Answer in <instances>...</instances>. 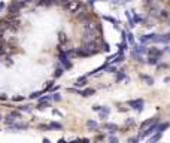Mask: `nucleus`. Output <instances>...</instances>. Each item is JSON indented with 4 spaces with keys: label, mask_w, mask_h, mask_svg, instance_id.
Masks as SVG:
<instances>
[{
    "label": "nucleus",
    "mask_w": 170,
    "mask_h": 143,
    "mask_svg": "<svg viewBox=\"0 0 170 143\" xmlns=\"http://www.w3.org/2000/svg\"><path fill=\"white\" fill-rule=\"evenodd\" d=\"M84 6H82V3L79 2V0H70V2L64 6V9L67 12H70V14H76L78 11H81Z\"/></svg>",
    "instance_id": "obj_1"
},
{
    "label": "nucleus",
    "mask_w": 170,
    "mask_h": 143,
    "mask_svg": "<svg viewBox=\"0 0 170 143\" xmlns=\"http://www.w3.org/2000/svg\"><path fill=\"white\" fill-rule=\"evenodd\" d=\"M60 61H61L63 69H64V70H69V69H72V63L69 61V57L66 55L64 52H61V55H60Z\"/></svg>",
    "instance_id": "obj_2"
},
{
    "label": "nucleus",
    "mask_w": 170,
    "mask_h": 143,
    "mask_svg": "<svg viewBox=\"0 0 170 143\" xmlns=\"http://www.w3.org/2000/svg\"><path fill=\"white\" fill-rule=\"evenodd\" d=\"M97 30H98V25L94 21L85 22V25H84V31H96L97 33Z\"/></svg>",
    "instance_id": "obj_3"
},
{
    "label": "nucleus",
    "mask_w": 170,
    "mask_h": 143,
    "mask_svg": "<svg viewBox=\"0 0 170 143\" xmlns=\"http://www.w3.org/2000/svg\"><path fill=\"white\" fill-rule=\"evenodd\" d=\"M146 54H148V57L158 58V57H161V54H163V51L158 49V48H149V49L146 51Z\"/></svg>",
    "instance_id": "obj_4"
},
{
    "label": "nucleus",
    "mask_w": 170,
    "mask_h": 143,
    "mask_svg": "<svg viewBox=\"0 0 170 143\" xmlns=\"http://www.w3.org/2000/svg\"><path fill=\"white\" fill-rule=\"evenodd\" d=\"M130 104L133 106V109H136L137 112L143 110V100H133V101H130Z\"/></svg>",
    "instance_id": "obj_5"
},
{
    "label": "nucleus",
    "mask_w": 170,
    "mask_h": 143,
    "mask_svg": "<svg viewBox=\"0 0 170 143\" xmlns=\"http://www.w3.org/2000/svg\"><path fill=\"white\" fill-rule=\"evenodd\" d=\"M109 112H111V109H109V107L102 106V107H100V110H98V115H100V118H106V116L109 115Z\"/></svg>",
    "instance_id": "obj_6"
},
{
    "label": "nucleus",
    "mask_w": 170,
    "mask_h": 143,
    "mask_svg": "<svg viewBox=\"0 0 170 143\" xmlns=\"http://www.w3.org/2000/svg\"><path fill=\"white\" fill-rule=\"evenodd\" d=\"M155 39V34H146V36H142V43H149V42H154Z\"/></svg>",
    "instance_id": "obj_7"
},
{
    "label": "nucleus",
    "mask_w": 170,
    "mask_h": 143,
    "mask_svg": "<svg viewBox=\"0 0 170 143\" xmlns=\"http://www.w3.org/2000/svg\"><path fill=\"white\" fill-rule=\"evenodd\" d=\"M158 128V124H154V125H151V127L143 133V137H146V136H151V134H154V131Z\"/></svg>",
    "instance_id": "obj_8"
},
{
    "label": "nucleus",
    "mask_w": 170,
    "mask_h": 143,
    "mask_svg": "<svg viewBox=\"0 0 170 143\" xmlns=\"http://www.w3.org/2000/svg\"><path fill=\"white\" fill-rule=\"evenodd\" d=\"M94 93H96V89H93V88H87V89H84V91H79V94L82 97H89V95H93Z\"/></svg>",
    "instance_id": "obj_9"
},
{
    "label": "nucleus",
    "mask_w": 170,
    "mask_h": 143,
    "mask_svg": "<svg viewBox=\"0 0 170 143\" xmlns=\"http://www.w3.org/2000/svg\"><path fill=\"white\" fill-rule=\"evenodd\" d=\"M9 128L11 130H25L27 125L25 124H12V125H9Z\"/></svg>",
    "instance_id": "obj_10"
},
{
    "label": "nucleus",
    "mask_w": 170,
    "mask_h": 143,
    "mask_svg": "<svg viewBox=\"0 0 170 143\" xmlns=\"http://www.w3.org/2000/svg\"><path fill=\"white\" fill-rule=\"evenodd\" d=\"M85 84H87V76H81V78L76 80V82H75L76 86H84Z\"/></svg>",
    "instance_id": "obj_11"
},
{
    "label": "nucleus",
    "mask_w": 170,
    "mask_h": 143,
    "mask_svg": "<svg viewBox=\"0 0 170 143\" xmlns=\"http://www.w3.org/2000/svg\"><path fill=\"white\" fill-rule=\"evenodd\" d=\"M87 127L89 128V130H96L98 125H97V122L96 121H93V119H89V121H87Z\"/></svg>",
    "instance_id": "obj_12"
},
{
    "label": "nucleus",
    "mask_w": 170,
    "mask_h": 143,
    "mask_svg": "<svg viewBox=\"0 0 170 143\" xmlns=\"http://www.w3.org/2000/svg\"><path fill=\"white\" fill-rule=\"evenodd\" d=\"M104 128H106V130H111V133L118 131V127H116L115 124H104Z\"/></svg>",
    "instance_id": "obj_13"
},
{
    "label": "nucleus",
    "mask_w": 170,
    "mask_h": 143,
    "mask_svg": "<svg viewBox=\"0 0 170 143\" xmlns=\"http://www.w3.org/2000/svg\"><path fill=\"white\" fill-rule=\"evenodd\" d=\"M142 79L145 80V82H148V85H152L154 84V79H152L151 76H146V75H142Z\"/></svg>",
    "instance_id": "obj_14"
},
{
    "label": "nucleus",
    "mask_w": 170,
    "mask_h": 143,
    "mask_svg": "<svg viewBox=\"0 0 170 143\" xmlns=\"http://www.w3.org/2000/svg\"><path fill=\"white\" fill-rule=\"evenodd\" d=\"M49 128H55V130H61L63 127H61V124H58V122H51V124H49Z\"/></svg>",
    "instance_id": "obj_15"
},
{
    "label": "nucleus",
    "mask_w": 170,
    "mask_h": 143,
    "mask_svg": "<svg viewBox=\"0 0 170 143\" xmlns=\"http://www.w3.org/2000/svg\"><path fill=\"white\" fill-rule=\"evenodd\" d=\"M122 79H125V73H122V70H119L118 76H116V80H122Z\"/></svg>",
    "instance_id": "obj_16"
},
{
    "label": "nucleus",
    "mask_w": 170,
    "mask_h": 143,
    "mask_svg": "<svg viewBox=\"0 0 170 143\" xmlns=\"http://www.w3.org/2000/svg\"><path fill=\"white\" fill-rule=\"evenodd\" d=\"M63 73H64V69H61V67H58L57 70H55V76L58 78V76H61Z\"/></svg>",
    "instance_id": "obj_17"
},
{
    "label": "nucleus",
    "mask_w": 170,
    "mask_h": 143,
    "mask_svg": "<svg viewBox=\"0 0 170 143\" xmlns=\"http://www.w3.org/2000/svg\"><path fill=\"white\" fill-rule=\"evenodd\" d=\"M151 124H152V119H148V121H145V122H143V124L140 125V128L143 130L145 127H148V125H151Z\"/></svg>",
    "instance_id": "obj_18"
},
{
    "label": "nucleus",
    "mask_w": 170,
    "mask_h": 143,
    "mask_svg": "<svg viewBox=\"0 0 170 143\" xmlns=\"http://www.w3.org/2000/svg\"><path fill=\"white\" fill-rule=\"evenodd\" d=\"M157 61H158V58H154V57H149V60H148L149 64H157Z\"/></svg>",
    "instance_id": "obj_19"
},
{
    "label": "nucleus",
    "mask_w": 170,
    "mask_h": 143,
    "mask_svg": "<svg viewBox=\"0 0 170 143\" xmlns=\"http://www.w3.org/2000/svg\"><path fill=\"white\" fill-rule=\"evenodd\" d=\"M69 2H70V0H57V3H58V5H61V6H66Z\"/></svg>",
    "instance_id": "obj_20"
},
{
    "label": "nucleus",
    "mask_w": 170,
    "mask_h": 143,
    "mask_svg": "<svg viewBox=\"0 0 170 143\" xmlns=\"http://www.w3.org/2000/svg\"><path fill=\"white\" fill-rule=\"evenodd\" d=\"M51 98H52V100H54V101H60V100H61V97H60V94H54V95H52Z\"/></svg>",
    "instance_id": "obj_21"
},
{
    "label": "nucleus",
    "mask_w": 170,
    "mask_h": 143,
    "mask_svg": "<svg viewBox=\"0 0 170 143\" xmlns=\"http://www.w3.org/2000/svg\"><path fill=\"white\" fill-rule=\"evenodd\" d=\"M104 20H106V21H111V22H113V24H116V20H115V18H112V16H104Z\"/></svg>",
    "instance_id": "obj_22"
},
{
    "label": "nucleus",
    "mask_w": 170,
    "mask_h": 143,
    "mask_svg": "<svg viewBox=\"0 0 170 143\" xmlns=\"http://www.w3.org/2000/svg\"><path fill=\"white\" fill-rule=\"evenodd\" d=\"M60 40H61V42H66V40H67V39H66V34H64V33H60Z\"/></svg>",
    "instance_id": "obj_23"
},
{
    "label": "nucleus",
    "mask_w": 170,
    "mask_h": 143,
    "mask_svg": "<svg viewBox=\"0 0 170 143\" xmlns=\"http://www.w3.org/2000/svg\"><path fill=\"white\" fill-rule=\"evenodd\" d=\"M127 36H128V42H130V43H134V37H133V34H131V33H128Z\"/></svg>",
    "instance_id": "obj_24"
},
{
    "label": "nucleus",
    "mask_w": 170,
    "mask_h": 143,
    "mask_svg": "<svg viewBox=\"0 0 170 143\" xmlns=\"http://www.w3.org/2000/svg\"><path fill=\"white\" fill-rule=\"evenodd\" d=\"M24 100V97L21 95V97H14V101H23Z\"/></svg>",
    "instance_id": "obj_25"
},
{
    "label": "nucleus",
    "mask_w": 170,
    "mask_h": 143,
    "mask_svg": "<svg viewBox=\"0 0 170 143\" xmlns=\"http://www.w3.org/2000/svg\"><path fill=\"white\" fill-rule=\"evenodd\" d=\"M109 142H111V143H118V139H116V137H113V136H112V137L109 139Z\"/></svg>",
    "instance_id": "obj_26"
},
{
    "label": "nucleus",
    "mask_w": 170,
    "mask_h": 143,
    "mask_svg": "<svg viewBox=\"0 0 170 143\" xmlns=\"http://www.w3.org/2000/svg\"><path fill=\"white\" fill-rule=\"evenodd\" d=\"M20 109H21V110H27V112H30V107H29V106H21Z\"/></svg>",
    "instance_id": "obj_27"
},
{
    "label": "nucleus",
    "mask_w": 170,
    "mask_h": 143,
    "mask_svg": "<svg viewBox=\"0 0 170 143\" xmlns=\"http://www.w3.org/2000/svg\"><path fill=\"white\" fill-rule=\"evenodd\" d=\"M107 72H112V73H115V72H116V69L112 66V67H107Z\"/></svg>",
    "instance_id": "obj_28"
},
{
    "label": "nucleus",
    "mask_w": 170,
    "mask_h": 143,
    "mask_svg": "<svg viewBox=\"0 0 170 143\" xmlns=\"http://www.w3.org/2000/svg\"><path fill=\"white\" fill-rule=\"evenodd\" d=\"M0 100H6V94H0Z\"/></svg>",
    "instance_id": "obj_29"
},
{
    "label": "nucleus",
    "mask_w": 170,
    "mask_h": 143,
    "mask_svg": "<svg viewBox=\"0 0 170 143\" xmlns=\"http://www.w3.org/2000/svg\"><path fill=\"white\" fill-rule=\"evenodd\" d=\"M2 9H5V3H3V2H0V11H2Z\"/></svg>",
    "instance_id": "obj_30"
},
{
    "label": "nucleus",
    "mask_w": 170,
    "mask_h": 143,
    "mask_svg": "<svg viewBox=\"0 0 170 143\" xmlns=\"http://www.w3.org/2000/svg\"><path fill=\"white\" fill-rule=\"evenodd\" d=\"M164 80H166V82H170V78H166Z\"/></svg>",
    "instance_id": "obj_31"
},
{
    "label": "nucleus",
    "mask_w": 170,
    "mask_h": 143,
    "mask_svg": "<svg viewBox=\"0 0 170 143\" xmlns=\"http://www.w3.org/2000/svg\"><path fill=\"white\" fill-rule=\"evenodd\" d=\"M0 121H2V115H0Z\"/></svg>",
    "instance_id": "obj_32"
}]
</instances>
